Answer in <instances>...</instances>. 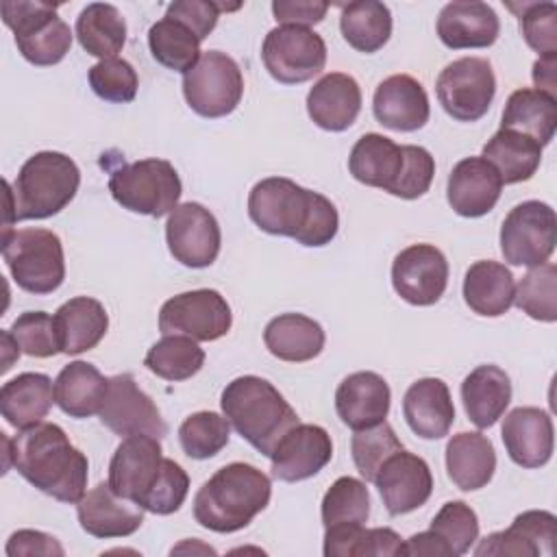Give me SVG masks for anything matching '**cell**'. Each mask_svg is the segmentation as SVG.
Returning a JSON list of instances; mask_svg holds the SVG:
<instances>
[{"mask_svg": "<svg viewBox=\"0 0 557 557\" xmlns=\"http://www.w3.org/2000/svg\"><path fill=\"white\" fill-rule=\"evenodd\" d=\"M54 403V385L48 374L22 372L0 389L2 418L15 429H28L44 422Z\"/></svg>", "mask_w": 557, "mask_h": 557, "instance_id": "cell-33", "label": "cell"}, {"mask_svg": "<svg viewBox=\"0 0 557 557\" xmlns=\"http://www.w3.org/2000/svg\"><path fill=\"white\" fill-rule=\"evenodd\" d=\"M531 76L540 91L555 98V94H557V52L540 54V59L533 63Z\"/></svg>", "mask_w": 557, "mask_h": 557, "instance_id": "cell-58", "label": "cell"}, {"mask_svg": "<svg viewBox=\"0 0 557 557\" xmlns=\"http://www.w3.org/2000/svg\"><path fill=\"white\" fill-rule=\"evenodd\" d=\"M333 457V442L324 426L302 424L292 426L270 455L272 476L296 483L318 474Z\"/></svg>", "mask_w": 557, "mask_h": 557, "instance_id": "cell-19", "label": "cell"}, {"mask_svg": "<svg viewBox=\"0 0 557 557\" xmlns=\"http://www.w3.org/2000/svg\"><path fill=\"white\" fill-rule=\"evenodd\" d=\"M9 333L13 335L20 350L28 357L46 359L61 352L54 318L46 311H24L15 318Z\"/></svg>", "mask_w": 557, "mask_h": 557, "instance_id": "cell-49", "label": "cell"}, {"mask_svg": "<svg viewBox=\"0 0 557 557\" xmlns=\"http://www.w3.org/2000/svg\"><path fill=\"white\" fill-rule=\"evenodd\" d=\"M233 313L215 289H191L168 298L159 311L163 335H185L196 342H213L228 333Z\"/></svg>", "mask_w": 557, "mask_h": 557, "instance_id": "cell-13", "label": "cell"}, {"mask_svg": "<svg viewBox=\"0 0 557 557\" xmlns=\"http://www.w3.org/2000/svg\"><path fill=\"white\" fill-rule=\"evenodd\" d=\"M231 437V422L215 411H196L178 426V442L187 457L209 459L218 455Z\"/></svg>", "mask_w": 557, "mask_h": 557, "instance_id": "cell-46", "label": "cell"}, {"mask_svg": "<svg viewBox=\"0 0 557 557\" xmlns=\"http://www.w3.org/2000/svg\"><path fill=\"white\" fill-rule=\"evenodd\" d=\"M361 111L359 83L344 72L324 74L307 94V113L315 126L342 133L350 128Z\"/></svg>", "mask_w": 557, "mask_h": 557, "instance_id": "cell-26", "label": "cell"}, {"mask_svg": "<svg viewBox=\"0 0 557 557\" xmlns=\"http://www.w3.org/2000/svg\"><path fill=\"white\" fill-rule=\"evenodd\" d=\"M2 259L20 289L44 296L65 278L63 244L48 228H17L2 233Z\"/></svg>", "mask_w": 557, "mask_h": 557, "instance_id": "cell-6", "label": "cell"}, {"mask_svg": "<svg viewBox=\"0 0 557 557\" xmlns=\"http://www.w3.org/2000/svg\"><path fill=\"white\" fill-rule=\"evenodd\" d=\"M483 159L496 168L503 183H522L537 172L542 146L522 133L500 128L483 146Z\"/></svg>", "mask_w": 557, "mask_h": 557, "instance_id": "cell-38", "label": "cell"}, {"mask_svg": "<svg viewBox=\"0 0 557 557\" xmlns=\"http://www.w3.org/2000/svg\"><path fill=\"white\" fill-rule=\"evenodd\" d=\"M513 274L505 263L476 261L463 276L466 305L485 318H498L513 305Z\"/></svg>", "mask_w": 557, "mask_h": 557, "instance_id": "cell-35", "label": "cell"}, {"mask_svg": "<svg viewBox=\"0 0 557 557\" xmlns=\"http://www.w3.org/2000/svg\"><path fill=\"white\" fill-rule=\"evenodd\" d=\"M148 46L157 63L174 72H189L200 59V39L181 22L163 15L148 30Z\"/></svg>", "mask_w": 557, "mask_h": 557, "instance_id": "cell-42", "label": "cell"}, {"mask_svg": "<svg viewBox=\"0 0 557 557\" xmlns=\"http://www.w3.org/2000/svg\"><path fill=\"white\" fill-rule=\"evenodd\" d=\"M261 59L268 74L283 85L307 83L326 65L324 39L305 26L272 28L261 48Z\"/></svg>", "mask_w": 557, "mask_h": 557, "instance_id": "cell-12", "label": "cell"}, {"mask_svg": "<svg viewBox=\"0 0 557 557\" xmlns=\"http://www.w3.org/2000/svg\"><path fill=\"white\" fill-rule=\"evenodd\" d=\"M187 492H189L187 472L174 459L165 457L161 474H159L152 492L144 500L141 509L157 513V516H170L181 509V505L187 498Z\"/></svg>", "mask_w": 557, "mask_h": 557, "instance_id": "cell-52", "label": "cell"}, {"mask_svg": "<svg viewBox=\"0 0 557 557\" xmlns=\"http://www.w3.org/2000/svg\"><path fill=\"white\" fill-rule=\"evenodd\" d=\"M557 244L555 209L540 200L516 205L500 226V252L511 265H542Z\"/></svg>", "mask_w": 557, "mask_h": 557, "instance_id": "cell-10", "label": "cell"}, {"mask_svg": "<svg viewBox=\"0 0 557 557\" xmlns=\"http://www.w3.org/2000/svg\"><path fill=\"white\" fill-rule=\"evenodd\" d=\"M405 165V150L396 141L379 133H366L357 139L348 157L350 174L368 185L383 191H392Z\"/></svg>", "mask_w": 557, "mask_h": 557, "instance_id": "cell-32", "label": "cell"}, {"mask_svg": "<svg viewBox=\"0 0 557 557\" xmlns=\"http://www.w3.org/2000/svg\"><path fill=\"white\" fill-rule=\"evenodd\" d=\"M76 516L83 531L100 540L128 537L144 522V509L113 492L109 481L85 492L76 503Z\"/></svg>", "mask_w": 557, "mask_h": 557, "instance_id": "cell-22", "label": "cell"}, {"mask_svg": "<svg viewBox=\"0 0 557 557\" xmlns=\"http://www.w3.org/2000/svg\"><path fill=\"white\" fill-rule=\"evenodd\" d=\"M403 416L422 440H442L455 422V405L442 379L426 376L409 385L403 398Z\"/></svg>", "mask_w": 557, "mask_h": 557, "instance_id": "cell-27", "label": "cell"}, {"mask_svg": "<svg viewBox=\"0 0 557 557\" xmlns=\"http://www.w3.org/2000/svg\"><path fill=\"white\" fill-rule=\"evenodd\" d=\"M370 516V492L355 476H339L322 498L324 529L366 524Z\"/></svg>", "mask_w": 557, "mask_h": 557, "instance_id": "cell-44", "label": "cell"}, {"mask_svg": "<svg viewBox=\"0 0 557 557\" xmlns=\"http://www.w3.org/2000/svg\"><path fill=\"white\" fill-rule=\"evenodd\" d=\"M74 30L83 50L100 61L113 59L126 44V22L117 7L107 2L87 4L78 13Z\"/></svg>", "mask_w": 557, "mask_h": 557, "instance_id": "cell-39", "label": "cell"}, {"mask_svg": "<svg viewBox=\"0 0 557 557\" xmlns=\"http://www.w3.org/2000/svg\"><path fill=\"white\" fill-rule=\"evenodd\" d=\"M89 87L94 94L107 102H131L137 94V72L135 67L120 57L98 61L89 67Z\"/></svg>", "mask_w": 557, "mask_h": 557, "instance_id": "cell-50", "label": "cell"}, {"mask_svg": "<svg viewBox=\"0 0 557 557\" xmlns=\"http://www.w3.org/2000/svg\"><path fill=\"white\" fill-rule=\"evenodd\" d=\"M513 302L529 318L540 322L557 320V265L546 261L533 265L516 285Z\"/></svg>", "mask_w": 557, "mask_h": 557, "instance_id": "cell-45", "label": "cell"}, {"mask_svg": "<svg viewBox=\"0 0 557 557\" xmlns=\"http://www.w3.org/2000/svg\"><path fill=\"white\" fill-rule=\"evenodd\" d=\"M81 185L78 165L63 152L41 150L24 161L13 189L4 181L7 189V218L4 231H11V222L44 220L65 209Z\"/></svg>", "mask_w": 557, "mask_h": 557, "instance_id": "cell-4", "label": "cell"}, {"mask_svg": "<svg viewBox=\"0 0 557 557\" xmlns=\"http://www.w3.org/2000/svg\"><path fill=\"white\" fill-rule=\"evenodd\" d=\"M461 400L470 422L490 429L511 403V381L498 366H476L461 383Z\"/></svg>", "mask_w": 557, "mask_h": 557, "instance_id": "cell-31", "label": "cell"}, {"mask_svg": "<svg viewBox=\"0 0 557 557\" xmlns=\"http://www.w3.org/2000/svg\"><path fill=\"white\" fill-rule=\"evenodd\" d=\"M222 11V4L209 0H176L168 4L165 15L185 24L202 41L215 28Z\"/></svg>", "mask_w": 557, "mask_h": 557, "instance_id": "cell-54", "label": "cell"}, {"mask_svg": "<svg viewBox=\"0 0 557 557\" xmlns=\"http://www.w3.org/2000/svg\"><path fill=\"white\" fill-rule=\"evenodd\" d=\"M2 442L7 446L4 472L13 463L33 487L61 503L74 505L85 496L89 461L59 424H33L22 429L13 440L2 433Z\"/></svg>", "mask_w": 557, "mask_h": 557, "instance_id": "cell-1", "label": "cell"}, {"mask_svg": "<svg viewBox=\"0 0 557 557\" xmlns=\"http://www.w3.org/2000/svg\"><path fill=\"white\" fill-rule=\"evenodd\" d=\"M396 294L416 307L435 305L448 285V261L433 244H411L392 263Z\"/></svg>", "mask_w": 557, "mask_h": 557, "instance_id": "cell-16", "label": "cell"}, {"mask_svg": "<svg viewBox=\"0 0 557 557\" xmlns=\"http://www.w3.org/2000/svg\"><path fill=\"white\" fill-rule=\"evenodd\" d=\"M398 450H403V444L396 437L392 424L385 420L374 426L355 431V435L350 440L352 461H355L359 474L370 483L374 481L383 461Z\"/></svg>", "mask_w": 557, "mask_h": 557, "instance_id": "cell-47", "label": "cell"}, {"mask_svg": "<svg viewBox=\"0 0 557 557\" xmlns=\"http://www.w3.org/2000/svg\"><path fill=\"white\" fill-rule=\"evenodd\" d=\"M324 329L309 315L281 313L265 324L263 344L281 361L302 363L315 359L324 348Z\"/></svg>", "mask_w": 557, "mask_h": 557, "instance_id": "cell-34", "label": "cell"}, {"mask_svg": "<svg viewBox=\"0 0 557 557\" xmlns=\"http://www.w3.org/2000/svg\"><path fill=\"white\" fill-rule=\"evenodd\" d=\"M52 318L61 352L65 355H81L96 348L109 329V315L102 302L89 296L70 298Z\"/></svg>", "mask_w": 557, "mask_h": 557, "instance_id": "cell-30", "label": "cell"}, {"mask_svg": "<svg viewBox=\"0 0 557 557\" xmlns=\"http://www.w3.org/2000/svg\"><path fill=\"white\" fill-rule=\"evenodd\" d=\"M183 96L191 111L202 117L233 113L244 96V76L233 57L207 50L198 63L183 74Z\"/></svg>", "mask_w": 557, "mask_h": 557, "instance_id": "cell-9", "label": "cell"}, {"mask_svg": "<svg viewBox=\"0 0 557 557\" xmlns=\"http://www.w3.org/2000/svg\"><path fill=\"white\" fill-rule=\"evenodd\" d=\"M500 128L522 133L544 148L557 128V98L540 89H516L503 109Z\"/></svg>", "mask_w": 557, "mask_h": 557, "instance_id": "cell-37", "label": "cell"}, {"mask_svg": "<svg viewBox=\"0 0 557 557\" xmlns=\"http://www.w3.org/2000/svg\"><path fill=\"white\" fill-rule=\"evenodd\" d=\"M329 11L326 2L320 0H274L272 13L278 26H313L324 20Z\"/></svg>", "mask_w": 557, "mask_h": 557, "instance_id": "cell-55", "label": "cell"}, {"mask_svg": "<svg viewBox=\"0 0 557 557\" xmlns=\"http://www.w3.org/2000/svg\"><path fill=\"white\" fill-rule=\"evenodd\" d=\"M431 531L448 546L450 555H463L479 540V518L463 500H448L442 505L431 522Z\"/></svg>", "mask_w": 557, "mask_h": 557, "instance_id": "cell-48", "label": "cell"}, {"mask_svg": "<svg viewBox=\"0 0 557 557\" xmlns=\"http://www.w3.org/2000/svg\"><path fill=\"white\" fill-rule=\"evenodd\" d=\"M161 442L152 435H128L115 448L109 463V485L120 496L144 505L163 468Z\"/></svg>", "mask_w": 557, "mask_h": 557, "instance_id": "cell-17", "label": "cell"}, {"mask_svg": "<svg viewBox=\"0 0 557 557\" xmlns=\"http://www.w3.org/2000/svg\"><path fill=\"white\" fill-rule=\"evenodd\" d=\"M403 555H418V557H453L448 546L435 535L431 529L411 535L407 542H403Z\"/></svg>", "mask_w": 557, "mask_h": 557, "instance_id": "cell-57", "label": "cell"}, {"mask_svg": "<svg viewBox=\"0 0 557 557\" xmlns=\"http://www.w3.org/2000/svg\"><path fill=\"white\" fill-rule=\"evenodd\" d=\"M498 33V15L485 2H448L437 15V37L453 50L487 48Z\"/></svg>", "mask_w": 557, "mask_h": 557, "instance_id": "cell-28", "label": "cell"}, {"mask_svg": "<svg viewBox=\"0 0 557 557\" xmlns=\"http://www.w3.org/2000/svg\"><path fill=\"white\" fill-rule=\"evenodd\" d=\"M339 30L350 48L372 54L381 50L392 35L389 7L376 0L348 2L342 7Z\"/></svg>", "mask_w": 557, "mask_h": 557, "instance_id": "cell-40", "label": "cell"}, {"mask_svg": "<svg viewBox=\"0 0 557 557\" xmlns=\"http://www.w3.org/2000/svg\"><path fill=\"white\" fill-rule=\"evenodd\" d=\"M63 546L57 542V537L44 533V531H33V529H20L11 533L7 542V555L9 557H20V555H63Z\"/></svg>", "mask_w": 557, "mask_h": 557, "instance_id": "cell-56", "label": "cell"}, {"mask_svg": "<svg viewBox=\"0 0 557 557\" xmlns=\"http://www.w3.org/2000/svg\"><path fill=\"white\" fill-rule=\"evenodd\" d=\"M326 557H392L403 555V540L387 527L366 529L363 524L324 529Z\"/></svg>", "mask_w": 557, "mask_h": 557, "instance_id": "cell-41", "label": "cell"}, {"mask_svg": "<svg viewBox=\"0 0 557 557\" xmlns=\"http://www.w3.org/2000/svg\"><path fill=\"white\" fill-rule=\"evenodd\" d=\"M496 470V450L487 435L479 431H461L446 444L448 479L463 492L485 487Z\"/></svg>", "mask_w": 557, "mask_h": 557, "instance_id": "cell-29", "label": "cell"}, {"mask_svg": "<svg viewBox=\"0 0 557 557\" xmlns=\"http://www.w3.org/2000/svg\"><path fill=\"white\" fill-rule=\"evenodd\" d=\"M392 392L387 381L370 370L348 374L335 392L339 420L352 431L374 426L387 418Z\"/></svg>", "mask_w": 557, "mask_h": 557, "instance_id": "cell-25", "label": "cell"}, {"mask_svg": "<svg viewBox=\"0 0 557 557\" xmlns=\"http://www.w3.org/2000/svg\"><path fill=\"white\" fill-rule=\"evenodd\" d=\"M172 257L187 268H209L220 252L222 233L215 215L200 202L176 205L165 222Z\"/></svg>", "mask_w": 557, "mask_h": 557, "instance_id": "cell-15", "label": "cell"}, {"mask_svg": "<svg viewBox=\"0 0 557 557\" xmlns=\"http://www.w3.org/2000/svg\"><path fill=\"white\" fill-rule=\"evenodd\" d=\"M372 483L389 516H403L422 507L433 492L429 463L405 448L383 461Z\"/></svg>", "mask_w": 557, "mask_h": 557, "instance_id": "cell-18", "label": "cell"}, {"mask_svg": "<svg viewBox=\"0 0 557 557\" xmlns=\"http://www.w3.org/2000/svg\"><path fill=\"white\" fill-rule=\"evenodd\" d=\"M403 150H405V165L389 194L403 200H413L429 191L435 174V159L422 146L409 144V146H403Z\"/></svg>", "mask_w": 557, "mask_h": 557, "instance_id": "cell-53", "label": "cell"}, {"mask_svg": "<svg viewBox=\"0 0 557 557\" xmlns=\"http://www.w3.org/2000/svg\"><path fill=\"white\" fill-rule=\"evenodd\" d=\"M520 33L529 48L540 54L557 52V7L555 2H524L518 11Z\"/></svg>", "mask_w": 557, "mask_h": 557, "instance_id": "cell-51", "label": "cell"}, {"mask_svg": "<svg viewBox=\"0 0 557 557\" xmlns=\"http://www.w3.org/2000/svg\"><path fill=\"white\" fill-rule=\"evenodd\" d=\"M435 94L440 104L453 120L476 122L490 111V104L494 100V70L487 59L461 57L440 72Z\"/></svg>", "mask_w": 557, "mask_h": 557, "instance_id": "cell-11", "label": "cell"}, {"mask_svg": "<svg viewBox=\"0 0 557 557\" xmlns=\"http://www.w3.org/2000/svg\"><path fill=\"white\" fill-rule=\"evenodd\" d=\"M503 181L496 168L483 157L461 159L448 174L446 198L457 215L481 218L500 198Z\"/></svg>", "mask_w": 557, "mask_h": 557, "instance_id": "cell-23", "label": "cell"}, {"mask_svg": "<svg viewBox=\"0 0 557 557\" xmlns=\"http://www.w3.org/2000/svg\"><path fill=\"white\" fill-rule=\"evenodd\" d=\"M109 379L94 363L70 361L54 379V403L70 418H89L100 411Z\"/></svg>", "mask_w": 557, "mask_h": 557, "instance_id": "cell-36", "label": "cell"}, {"mask_svg": "<svg viewBox=\"0 0 557 557\" xmlns=\"http://www.w3.org/2000/svg\"><path fill=\"white\" fill-rule=\"evenodd\" d=\"M205 363V350L196 339L185 335H163L146 352L144 366L165 381H187L200 372Z\"/></svg>", "mask_w": 557, "mask_h": 557, "instance_id": "cell-43", "label": "cell"}, {"mask_svg": "<svg viewBox=\"0 0 557 557\" xmlns=\"http://www.w3.org/2000/svg\"><path fill=\"white\" fill-rule=\"evenodd\" d=\"M248 215L263 233L292 237L309 248L331 244L339 228L337 209L326 196L283 176L252 185Z\"/></svg>", "mask_w": 557, "mask_h": 557, "instance_id": "cell-2", "label": "cell"}, {"mask_svg": "<svg viewBox=\"0 0 557 557\" xmlns=\"http://www.w3.org/2000/svg\"><path fill=\"white\" fill-rule=\"evenodd\" d=\"M270 496L272 483L265 472L252 463L233 461L200 485L194 496V518L209 531L235 533L268 507Z\"/></svg>", "mask_w": 557, "mask_h": 557, "instance_id": "cell-3", "label": "cell"}, {"mask_svg": "<svg viewBox=\"0 0 557 557\" xmlns=\"http://www.w3.org/2000/svg\"><path fill=\"white\" fill-rule=\"evenodd\" d=\"M220 405L231 426L265 457L298 424V416L283 394L270 381L255 374H244L226 383Z\"/></svg>", "mask_w": 557, "mask_h": 557, "instance_id": "cell-5", "label": "cell"}, {"mask_svg": "<svg viewBox=\"0 0 557 557\" xmlns=\"http://www.w3.org/2000/svg\"><path fill=\"white\" fill-rule=\"evenodd\" d=\"M372 111L379 124L398 133L422 128L431 115L429 96L422 83L409 74H394L379 83L372 98Z\"/></svg>", "mask_w": 557, "mask_h": 557, "instance_id": "cell-24", "label": "cell"}, {"mask_svg": "<svg viewBox=\"0 0 557 557\" xmlns=\"http://www.w3.org/2000/svg\"><path fill=\"white\" fill-rule=\"evenodd\" d=\"M503 444L520 468H542L550 461L555 431L548 411L540 407H516L503 420Z\"/></svg>", "mask_w": 557, "mask_h": 557, "instance_id": "cell-21", "label": "cell"}, {"mask_svg": "<svg viewBox=\"0 0 557 557\" xmlns=\"http://www.w3.org/2000/svg\"><path fill=\"white\" fill-rule=\"evenodd\" d=\"M557 540V518L544 509H529L513 518L505 531L485 535L474 548L476 557H553Z\"/></svg>", "mask_w": 557, "mask_h": 557, "instance_id": "cell-20", "label": "cell"}, {"mask_svg": "<svg viewBox=\"0 0 557 557\" xmlns=\"http://www.w3.org/2000/svg\"><path fill=\"white\" fill-rule=\"evenodd\" d=\"M98 416L100 422L120 437L152 435L161 440L168 435V424L161 418V411L128 372L109 379L107 396Z\"/></svg>", "mask_w": 557, "mask_h": 557, "instance_id": "cell-14", "label": "cell"}, {"mask_svg": "<svg viewBox=\"0 0 557 557\" xmlns=\"http://www.w3.org/2000/svg\"><path fill=\"white\" fill-rule=\"evenodd\" d=\"M109 191L117 205L133 213L170 215L183 194L176 168L165 159H139L111 170Z\"/></svg>", "mask_w": 557, "mask_h": 557, "instance_id": "cell-8", "label": "cell"}, {"mask_svg": "<svg viewBox=\"0 0 557 557\" xmlns=\"http://www.w3.org/2000/svg\"><path fill=\"white\" fill-rule=\"evenodd\" d=\"M59 4L39 0H2V22L13 30L22 57L39 67L59 63L72 48V30L57 15Z\"/></svg>", "mask_w": 557, "mask_h": 557, "instance_id": "cell-7", "label": "cell"}]
</instances>
